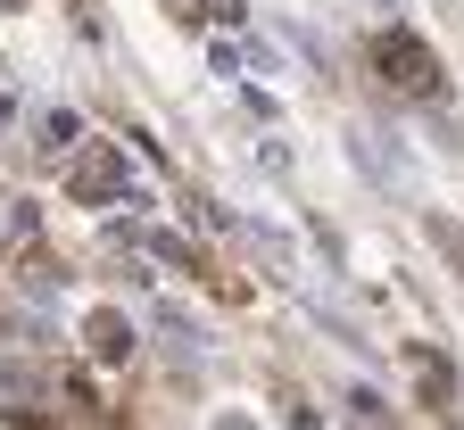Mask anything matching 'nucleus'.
Returning a JSON list of instances; mask_svg holds the SVG:
<instances>
[{
	"mask_svg": "<svg viewBox=\"0 0 464 430\" xmlns=\"http://www.w3.org/2000/svg\"><path fill=\"white\" fill-rule=\"evenodd\" d=\"M75 133H83V125H75V108H50V116H42V158H67Z\"/></svg>",
	"mask_w": 464,
	"mask_h": 430,
	"instance_id": "obj_4",
	"label": "nucleus"
},
{
	"mask_svg": "<svg viewBox=\"0 0 464 430\" xmlns=\"http://www.w3.org/2000/svg\"><path fill=\"white\" fill-rule=\"evenodd\" d=\"M216 430H249V422H241V414H224V422H216Z\"/></svg>",
	"mask_w": 464,
	"mask_h": 430,
	"instance_id": "obj_5",
	"label": "nucleus"
},
{
	"mask_svg": "<svg viewBox=\"0 0 464 430\" xmlns=\"http://www.w3.org/2000/svg\"><path fill=\"white\" fill-rule=\"evenodd\" d=\"M382 83L423 91V100H431V91H440V58H431L415 33H406V25H390V33H382Z\"/></svg>",
	"mask_w": 464,
	"mask_h": 430,
	"instance_id": "obj_2",
	"label": "nucleus"
},
{
	"mask_svg": "<svg viewBox=\"0 0 464 430\" xmlns=\"http://www.w3.org/2000/svg\"><path fill=\"white\" fill-rule=\"evenodd\" d=\"M92 356H133V323L125 315H92Z\"/></svg>",
	"mask_w": 464,
	"mask_h": 430,
	"instance_id": "obj_3",
	"label": "nucleus"
},
{
	"mask_svg": "<svg viewBox=\"0 0 464 430\" xmlns=\"http://www.w3.org/2000/svg\"><path fill=\"white\" fill-rule=\"evenodd\" d=\"M67 191H75L83 207H108V199H125V207H150V199L133 191V174H125V149H116V141H92V149L67 166Z\"/></svg>",
	"mask_w": 464,
	"mask_h": 430,
	"instance_id": "obj_1",
	"label": "nucleus"
}]
</instances>
